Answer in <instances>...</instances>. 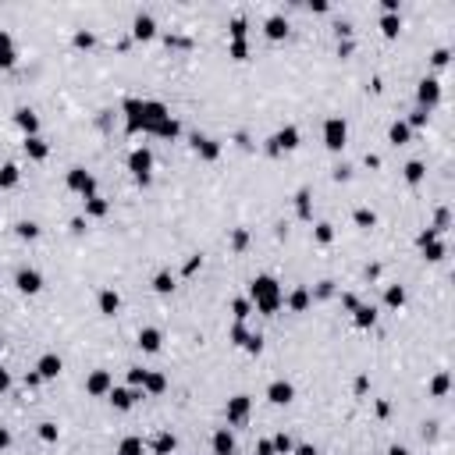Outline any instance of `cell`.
<instances>
[{"label": "cell", "instance_id": "1", "mask_svg": "<svg viewBox=\"0 0 455 455\" xmlns=\"http://www.w3.org/2000/svg\"><path fill=\"white\" fill-rule=\"evenodd\" d=\"M253 299L260 302V310H278V284L270 281V278H256L253 281Z\"/></svg>", "mask_w": 455, "mask_h": 455}, {"label": "cell", "instance_id": "2", "mask_svg": "<svg viewBox=\"0 0 455 455\" xmlns=\"http://www.w3.org/2000/svg\"><path fill=\"white\" fill-rule=\"evenodd\" d=\"M324 135H327V146L331 149H341L345 146V121L341 117H331L327 128H324Z\"/></svg>", "mask_w": 455, "mask_h": 455}, {"label": "cell", "instance_id": "3", "mask_svg": "<svg viewBox=\"0 0 455 455\" xmlns=\"http://www.w3.org/2000/svg\"><path fill=\"white\" fill-rule=\"evenodd\" d=\"M68 185H71V189H79V192H85V196H89V192H93V178H89L85 171H79V168H75V171L68 174Z\"/></svg>", "mask_w": 455, "mask_h": 455}, {"label": "cell", "instance_id": "4", "mask_svg": "<svg viewBox=\"0 0 455 455\" xmlns=\"http://www.w3.org/2000/svg\"><path fill=\"white\" fill-rule=\"evenodd\" d=\"M128 164H132V171L139 174V178H146V174H149V164H153V160H149V153H146V149H135Z\"/></svg>", "mask_w": 455, "mask_h": 455}, {"label": "cell", "instance_id": "5", "mask_svg": "<svg viewBox=\"0 0 455 455\" xmlns=\"http://www.w3.org/2000/svg\"><path fill=\"white\" fill-rule=\"evenodd\" d=\"M18 288H22V292H39L43 278L36 274V270H22V274H18Z\"/></svg>", "mask_w": 455, "mask_h": 455}, {"label": "cell", "instance_id": "6", "mask_svg": "<svg viewBox=\"0 0 455 455\" xmlns=\"http://www.w3.org/2000/svg\"><path fill=\"white\" fill-rule=\"evenodd\" d=\"M437 96H441V89H437V82H434V79L420 82V100L427 103V107H434V103H437Z\"/></svg>", "mask_w": 455, "mask_h": 455}, {"label": "cell", "instance_id": "7", "mask_svg": "<svg viewBox=\"0 0 455 455\" xmlns=\"http://www.w3.org/2000/svg\"><path fill=\"white\" fill-rule=\"evenodd\" d=\"M132 28H135V36H139V39H149V36H153V28H157V25H153V18H149V14H139Z\"/></svg>", "mask_w": 455, "mask_h": 455}, {"label": "cell", "instance_id": "8", "mask_svg": "<svg viewBox=\"0 0 455 455\" xmlns=\"http://www.w3.org/2000/svg\"><path fill=\"white\" fill-rule=\"evenodd\" d=\"M60 373V359L57 356H43L39 359V377H57Z\"/></svg>", "mask_w": 455, "mask_h": 455}, {"label": "cell", "instance_id": "9", "mask_svg": "<svg viewBox=\"0 0 455 455\" xmlns=\"http://www.w3.org/2000/svg\"><path fill=\"white\" fill-rule=\"evenodd\" d=\"M270 402H278V405L281 402H292V384H281V381L270 384Z\"/></svg>", "mask_w": 455, "mask_h": 455}, {"label": "cell", "instance_id": "10", "mask_svg": "<svg viewBox=\"0 0 455 455\" xmlns=\"http://www.w3.org/2000/svg\"><path fill=\"white\" fill-rule=\"evenodd\" d=\"M246 413H249V398H246V395H238V398L231 402V409H228V420L235 423V420H242Z\"/></svg>", "mask_w": 455, "mask_h": 455}, {"label": "cell", "instance_id": "11", "mask_svg": "<svg viewBox=\"0 0 455 455\" xmlns=\"http://www.w3.org/2000/svg\"><path fill=\"white\" fill-rule=\"evenodd\" d=\"M139 341H142V348H149V352H157V348H160V335H157L153 327H146L142 335H139Z\"/></svg>", "mask_w": 455, "mask_h": 455}, {"label": "cell", "instance_id": "12", "mask_svg": "<svg viewBox=\"0 0 455 455\" xmlns=\"http://www.w3.org/2000/svg\"><path fill=\"white\" fill-rule=\"evenodd\" d=\"M284 32H288L284 18H270V22H267V36H270V39H281Z\"/></svg>", "mask_w": 455, "mask_h": 455}, {"label": "cell", "instance_id": "13", "mask_svg": "<svg viewBox=\"0 0 455 455\" xmlns=\"http://www.w3.org/2000/svg\"><path fill=\"white\" fill-rule=\"evenodd\" d=\"M111 402H114L117 409H128V405L135 402V395H132V391H121V388H117V391H111Z\"/></svg>", "mask_w": 455, "mask_h": 455}, {"label": "cell", "instance_id": "14", "mask_svg": "<svg viewBox=\"0 0 455 455\" xmlns=\"http://www.w3.org/2000/svg\"><path fill=\"white\" fill-rule=\"evenodd\" d=\"M107 384H111V377H107V373H93V377H89V391H93V395L107 391Z\"/></svg>", "mask_w": 455, "mask_h": 455}, {"label": "cell", "instance_id": "15", "mask_svg": "<svg viewBox=\"0 0 455 455\" xmlns=\"http://www.w3.org/2000/svg\"><path fill=\"white\" fill-rule=\"evenodd\" d=\"M214 445H217V455H231V434H228V430H221Z\"/></svg>", "mask_w": 455, "mask_h": 455}, {"label": "cell", "instance_id": "16", "mask_svg": "<svg viewBox=\"0 0 455 455\" xmlns=\"http://www.w3.org/2000/svg\"><path fill=\"white\" fill-rule=\"evenodd\" d=\"M295 139H299V132H295V128H284V132L278 135V146H284V149H292V146H295Z\"/></svg>", "mask_w": 455, "mask_h": 455}, {"label": "cell", "instance_id": "17", "mask_svg": "<svg viewBox=\"0 0 455 455\" xmlns=\"http://www.w3.org/2000/svg\"><path fill=\"white\" fill-rule=\"evenodd\" d=\"M117 302H121V299H117L114 292H103V295H100V306H103V313H114V310H117Z\"/></svg>", "mask_w": 455, "mask_h": 455}, {"label": "cell", "instance_id": "18", "mask_svg": "<svg viewBox=\"0 0 455 455\" xmlns=\"http://www.w3.org/2000/svg\"><path fill=\"white\" fill-rule=\"evenodd\" d=\"M121 455H142V441L139 437H128V441L121 445Z\"/></svg>", "mask_w": 455, "mask_h": 455}, {"label": "cell", "instance_id": "19", "mask_svg": "<svg viewBox=\"0 0 455 455\" xmlns=\"http://www.w3.org/2000/svg\"><path fill=\"white\" fill-rule=\"evenodd\" d=\"M381 28H384V32H388V36H395V32H398V28H402V22L395 18V14H388V18L381 22Z\"/></svg>", "mask_w": 455, "mask_h": 455}, {"label": "cell", "instance_id": "20", "mask_svg": "<svg viewBox=\"0 0 455 455\" xmlns=\"http://www.w3.org/2000/svg\"><path fill=\"white\" fill-rule=\"evenodd\" d=\"M18 125H22L25 132H36V117L28 114V111H18Z\"/></svg>", "mask_w": 455, "mask_h": 455}, {"label": "cell", "instance_id": "21", "mask_svg": "<svg viewBox=\"0 0 455 455\" xmlns=\"http://www.w3.org/2000/svg\"><path fill=\"white\" fill-rule=\"evenodd\" d=\"M409 139V125H391V142H405Z\"/></svg>", "mask_w": 455, "mask_h": 455}, {"label": "cell", "instance_id": "22", "mask_svg": "<svg viewBox=\"0 0 455 455\" xmlns=\"http://www.w3.org/2000/svg\"><path fill=\"white\" fill-rule=\"evenodd\" d=\"M405 302V292L402 288H388V306H402Z\"/></svg>", "mask_w": 455, "mask_h": 455}, {"label": "cell", "instance_id": "23", "mask_svg": "<svg viewBox=\"0 0 455 455\" xmlns=\"http://www.w3.org/2000/svg\"><path fill=\"white\" fill-rule=\"evenodd\" d=\"M25 149H28L32 157H47V146H43L39 139H28V142H25Z\"/></svg>", "mask_w": 455, "mask_h": 455}, {"label": "cell", "instance_id": "24", "mask_svg": "<svg viewBox=\"0 0 455 455\" xmlns=\"http://www.w3.org/2000/svg\"><path fill=\"white\" fill-rule=\"evenodd\" d=\"M356 324H359V327L373 324V310H367V306H363V310H356Z\"/></svg>", "mask_w": 455, "mask_h": 455}, {"label": "cell", "instance_id": "25", "mask_svg": "<svg viewBox=\"0 0 455 455\" xmlns=\"http://www.w3.org/2000/svg\"><path fill=\"white\" fill-rule=\"evenodd\" d=\"M14 181H18V168H4V174H0V185H14Z\"/></svg>", "mask_w": 455, "mask_h": 455}, {"label": "cell", "instance_id": "26", "mask_svg": "<svg viewBox=\"0 0 455 455\" xmlns=\"http://www.w3.org/2000/svg\"><path fill=\"white\" fill-rule=\"evenodd\" d=\"M196 146L203 149V157H217V146L210 142V139H196Z\"/></svg>", "mask_w": 455, "mask_h": 455}, {"label": "cell", "instance_id": "27", "mask_svg": "<svg viewBox=\"0 0 455 455\" xmlns=\"http://www.w3.org/2000/svg\"><path fill=\"white\" fill-rule=\"evenodd\" d=\"M405 178H409V181H420V178H423V164H409V168H405Z\"/></svg>", "mask_w": 455, "mask_h": 455}, {"label": "cell", "instance_id": "28", "mask_svg": "<svg viewBox=\"0 0 455 455\" xmlns=\"http://www.w3.org/2000/svg\"><path fill=\"white\" fill-rule=\"evenodd\" d=\"M231 36H235V39L246 36V22H242V18H235V22H231Z\"/></svg>", "mask_w": 455, "mask_h": 455}, {"label": "cell", "instance_id": "29", "mask_svg": "<svg viewBox=\"0 0 455 455\" xmlns=\"http://www.w3.org/2000/svg\"><path fill=\"white\" fill-rule=\"evenodd\" d=\"M231 57H235V60H246V43H242V39H235V47H231Z\"/></svg>", "mask_w": 455, "mask_h": 455}, {"label": "cell", "instance_id": "30", "mask_svg": "<svg viewBox=\"0 0 455 455\" xmlns=\"http://www.w3.org/2000/svg\"><path fill=\"white\" fill-rule=\"evenodd\" d=\"M157 292H171V278L168 274H157Z\"/></svg>", "mask_w": 455, "mask_h": 455}, {"label": "cell", "instance_id": "31", "mask_svg": "<svg viewBox=\"0 0 455 455\" xmlns=\"http://www.w3.org/2000/svg\"><path fill=\"white\" fill-rule=\"evenodd\" d=\"M142 384H149V391H160V388H164V377H149V373H146Z\"/></svg>", "mask_w": 455, "mask_h": 455}, {"label": "cell", "instance_id": "32", "mask_svg": "<svg viewBox=\"0 0 455 455\" xmlns=\"http://www.w3.org/2000/svg\"><path fill=\"white\" fill-rule=\"evenodd\" d=\"M171 448H174V437H168V434H164L160 441H157V452H171Z\"/></svg>", "mask_w": 455, "mask_h": 455}, {"label": "cell", "instance_id": "33", "mask_svg": "<svg viewBox=\"0 0 455 455\" xmlns=\"http://www.w3.org/2000/svg\"><path fill=\"white\" fill-rule=\"evenodd\" d=\"M43 437H47V441H54V437H57V427H54V423H43V430H39Z\"/></svg>", "mask_w": 455, "mask_h": 455}, {"label": "cell", "instance_id": "34", "mask_svg": "<svg viewBox=\"0 0 455 455\" xmlns=\"http://www.w3.org/2000/svg\"><path fill=\"white\" fill-rule=\"evenodd\" d=\"M274 448H278V452H292V441H288V437L281 434V437H278V441H274Z\"/></svg>", "mask_w": 455, "mask_h": 455}, {"label": "cell", "instance_id": "35", "mask_svg": "<svg viewBox=\"0 0 455 455\" xmlns=\"http://www.w3.org/2000/svg\"><path fill=\"white\" fill-rule=\"evenodd\" d=\"M75 43H79V47H93V36H89V32H79V36H75Z\"/></svg>", "mask_w": 455, "mask_h": 455}, {"label": "cell", "instance_id": "36", "mask_svg": "<svg viewBox=\"0 0 455 455\" xmlns=\"http://www.w3.org/2000/svg\"><path fill=\"white\" fill-rule=\"evenodd\" d=\"M18 231H22L25 238H36V224H18Z\"/></svg>", "mask_w": 455, "mask_h": 455}, {"label": "cell", "instance_id": "37", "mask_svg": "<svg viewBox=\"0 0 455 455\" xmlns=\"http://www.w3.org/2000/svg\"><path fill=\"white\" fill-rule=\"evenodd\" d=\"M292 306H295V310L306 306V292H295V295H292Z\"/></svg>", "mask_w": 455, "mask_h": 455}, {"label": "cell", "instance_id": "38", "mask_svg": "<svg viewBox=\"0 0 455 455\" xmlns=\"http://www.w3.org/2000/svg\"><path fill=\"white\" fill-rule=\"evenodd\" d=\"M356 221H359V224H373V214H370V210H359Z\"/></svg>", "mask_w": 455, "mask_h": 455}, {"label": "cell", "instance_id": "39", "mask_svg": "<svg viewBox=\"0 0 455 455\" xmlns=\"http://www.w3.org/2000/svg\"><path fill=\"white\" fill-rule=\"evenodd\" d=\"M316 238H320V242H331V228L320 224V228H316Z\"/></svg>", "mask_w": 455, "mask_h": 455}, {"label": "cell", "instance_id": "40", "mask_svg": "<svg viewBox=\"0 0 455 455\" xmlns=\"http://www.w3.org/2000/svg\"><path fill=\"white\" fill-rule=\"evenodd\" d=\"M89 210H93V214H103V210H107V203H103V199H93V203H89Z\"/></svg>", "mask_w": 455, "mask_h": 455}, {"label": "cell", "instance_id": "41", "mask_svg": "<svg viewBox=\"0 0 455 455\" xmlns=\"http://www.w3.org/2000/svg\"><path fill=\"white\" fill-rule=\"evenodd\" d=\"M445 388H448V377H437V381H434V391H437V395H441Z\"/></svg>", "mask_w": 455, "mask_h": 455}, {"label": "cell", "instance_id": "42", "mask_svg": "<svg viewBox=\"0 0 455 455\" xmlns=\"http://www.w3.org/2000/svg\"><path fill=\"white\" fill-rule=\"evenodd\" d=\"M0 50H11V36L7 32H0Z\"/></svg>", "mask_w": 455, "mask_h": 455}, {"label": "cell", "instance_id": "43", "mask_svg": "<svg viewBox=\"0 0 455 455\" xmlns=\"http://www.w3.org/2000/svg\"><path fill=\"white\" fill-rule=\"evenodd\" d=\"M4 388H7V373H4V370H0V391H4Z\"/></svg>", "mask_w": 455, "mask_h": 455}, {"label": "cell", "instance_id": "44", "mask_svg": "<svg viewBox=\"0 0 455 455\" xmlns=\"http://www.w3.org/2000/svg\"><path fill=\"white\" fill-rule=\"evenodd\" d=\"M299 455H313V448H310V445H302V448H299Z\"/></svg>", "mask_w": 455, "mask_h": 455}, {"label": "cell", "instance_id": "45", "mask_svg": "<svg viewBox=\"0 0 455 455\" xmlns=\"http://www.w3.org/2000/svg\"><path fill=\"white\" fill-rule=\"evenodd\" d=\"M7 441H11V437H7V434H4V430H0V448H4V445H7Z\"/></svg>", "mask_w": 455, "mask_h": 455}, {"label": "cell", "instance_id": "46", "mask_svg": "<svg viewBox=\"0 0 455 455\" xmlns=\"http://www.w3.org/2000/svg\"><path fill=\"white\" fill-rule=\"evenodd\" d=\"M391 455H409V452L405 448H391Z\"/></svg>", "mask_w": 455, "mask_h": 455}]
</instances>
